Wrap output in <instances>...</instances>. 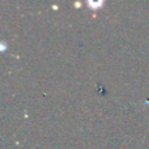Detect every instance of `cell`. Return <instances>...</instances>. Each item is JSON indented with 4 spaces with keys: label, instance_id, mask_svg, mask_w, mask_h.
<instances>
[{
    "label": "cell",
    "instance_id": "1",
    "mask_svg": "<svg viewBox=\"0 0 149 149\" xmlns=\"http://www.w3.org/2000/svg\"><path fill=\"white\" fill-rule=\"evenodd\" d=\"M88 5H89L92 9L97 10L98 8H101L103 5V1H92V0H90V1H88Z\"/></svg>",
    "mask_w": 149,
    "mask_h": 149
}]
</instances>
